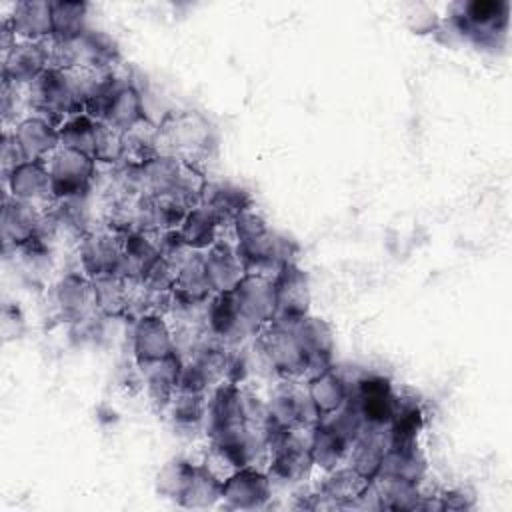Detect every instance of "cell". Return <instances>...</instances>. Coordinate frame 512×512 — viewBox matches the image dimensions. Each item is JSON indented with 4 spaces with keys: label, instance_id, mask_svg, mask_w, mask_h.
Returning a JSON list of instances; mask_svg holds the SVG:
<instances>
[{
    "label": "cell",
    "instance_id": "6da1fadb",
    "mask_svg": "<svg viewBox=\"0 0 512 512\" xmlns=\"http://www.w3.org/2000/svg\"><path fill=\"white\" fill-rule=\"evenodd\" d=\"M230 228L232 240L248 274L274 276L282 266L296 262L298 244L272 230L256 206L242 212Z\"/></svg>",
    "mask_w": 512,
    "mask_h": 512
},
{
    "label": "cell",
    "instance_id": "7a4b0ae2",
    "mask_svg": "<svg viewBox=\"0 0 512 512\" xmlns=\"http://www.w3.org/2000/svg\"><path fill=\"white\" fill-rule=\"evenodd\" d=\"M158 124V154L202 166L216 148L214 124L194 108L168 110Z\"/></svg>",
    "mask_w": 512,
    "mask_h": 512
},
{
    "label": "cell",
    "instance_id": "3957f363",
    "mask_svg": "<svg viewBox=\"0 0 512 512\" xmlns=\"http://www.w3.org/2000/svg\"><path fill=\"white\" fill-rule=\"evenodd\" d=\"M50 62L60 70H114L120 62L116 42L100 30L86 28L72 38L50 40Z\"/></svg>",
    "mask_w": 512,
    "mask_h": 512
},
{
    "label": "cell",
    "instance_id": "277c9868",
    "mask_svg": "<svg viewBox=\"0 0 512 512\" xmlns=\"http://www.w3.org/2000/svg\"><path fill=\"white\" fill-rule=\"evenodd\" d=\"M452 28L478 46H498L510 24L508 0H470L452 6Z\"/></svg>",
    "mask_w": 512,
    "mask_h": 512
},
{
    "label": "cell",
    "instance_id": "5b68a950",
    "mask_svg": "<svg viewBox=\"0 0 512 512\" xmlns=\"http://www.w3.org/2000/svg\"><path fill=\"white\" fill-rule=\"evenodd\" d=\"M254 344L264 366L270 368V372H274L276 378H306L310 360L290 324L272 322L264 326L254 336Z\"/></svg>",
    "mask_w": 512,
    "mask_h": 512
},
{
    "label": "cell",
    "instance_id": "8992f818",
    "mask_svg": "<svg viewBox=\"0 0 512 512\" xmlns=\"http://www.w3.org/2000/svg\"><path fill=\"white\" fill-rule=\"evenodd\" d=\"M28 100L30 112L52 122L56 128H60L66 118L82 112L72 88L70 74L54 66L46 68L28 84Z\"/></svg>",
    "mask_w": 512,
    "mask_h": 512
},
{
    "label": "cell",
    "instance_id": "52a82bcc",
    "mask_svg": "<svg viewBox=\"0 0 512 512\" xmlns=\"http://www.w3.org/2000/svg\"><path fill=\"white\" fill-rule=\"evenodd\" d=\"M46 168L50 174L52 194L56 200L84 198L96 184L98 164L92 156L60 146L48 160Z\"/></svg>",
    "mask_w": 512,
    "mask_h": 512
},
{
    "label": "cell",
    "instance_id": "ba28073f",
    "mask_svg": "<svg viewBox=\"0 0 512 512\" xmlns=\"http://www.w3.org/2000/svg\"><path fill=\"white\" fill-rule=\"evenodd\" d=\"M270 426L290 428V430H308L320 418L312 408V402L306 394L302 380L278 378V382L270 388L266 398Z\"/></svg>",
    "mask_w": 512,
    "mask_h": 512
},
{
    "label": "cell",
    "instance_id": "9c48e42d",
    "mask_svg": "<svg viewBox=\"0 0 512 512\" xmlns=\"http://www.w3.org/2000/svg\"><path fill=\"white\" fill-rule=\"evenodd\" d=\"M348 400L358 408L364 426L386 428L394 412L396 390L382 374H362L352 384L348 382Z\"/></svg>",
    "mask_w": 512,
    "mask_h": 512
},
{
    "label": "cell",
    "instance_id": "30bf717a",
    "mask_svg": "<svg viewBox=\"0 0 512 512\" xmlns=\"http://www.w3.org/2000/svg\"><path fill=\"white\" fill-rule=\"evenodd\" d=\"M274 298H276V314L272 322L278 324H294L300 318L310 314V278L308 274L294 264L282 266L274 276Z\"/></svg>",
    "mask_w": 512,
    "mask_h": 512
},
{
    "label": "cell",
    "instance_id": "8fae6325",
    "mask_svg": "<svg viewBox=\"0 0 512 512\" xmlns=\"http://www.w3.org/2000/svg\"><path fill=\"white\" fill-rule=\"evenodd\" d=\"M50 300L56 314L70 324H82L98 314L92 278L82 270L62 274L50 288Z\"/></svg>",
    "mask_w": 512,
    "mask_h": 512
},
{
    "label": "cell",
    "instance_id": "7c38bea8",
    "mask_svg": "<svg viewBox=\"0 0 512 512\" xmlns=\"http://www.w3.org/2000/svg\"><path fill=\"white\" fill-rule=\"evenodd\" d=\"M272 500V482L264 468L244 466L232 472L222 484V508L226 510H262Z\"/></svg>",
    "mask_w": 512,
    "mask_h": 512
},
{
    "label": "cell",
    "instance_id": "4fadbf2b",
    "mask_svg": "<svg viewBox=\"0 0 512 512\" xmlns=\"http://www.w3.org/2000/svg\"><path fill=\"white\" fill-rule=\"evenodd\" d=\"M122 236L120 232L100 226L92 228L78 238V264L80 270L90 276H104L118 272L120 254H122Z\"/></svg>",
    "mask_w": 512,
    "mask_h": 512
},
{
    "label": "cell",
    "instance_id": "5bb4252c",
    "mask_svg": "<svg viewBox=\"0 0 512 512\" xmlns=\"http://www.w3.org/2000/svg\"><path fill=\"white\" fill-rule=\"evenodd\" d=\"M176 354L174 330L166 316H140L132 322V358L142 368Z\"/></svg>",
    "mask_w": 512,
    "mask_h": 512
},
{
    "label": "cell",
    "instance_id": "9a60e30c",
    "mask_svg": "<svg viewBox=\"0 0 512 512\" xmlns=\"http://www.w3.org/2000/svg\"><path fill=\"white\" fill-rule=\"evenodd\" d=\"M232 294L244 322L252 328L254 334H258L264 326L272 324L276 314L272 276L246 274L242 282L232 290Z\"/></svg>",
    "mask_w": 512,
    "mask_h": 512
},
{
    "label": "cell",
    "instance_id": "2e32d148",
    "mask_svg": "<svg viewBox=\"0 0 512 512\" xmlns=\"http://www.w3.org/2000/svg\"><path fill=\"white\" fill-rule=\"evenodd\" d=\"M48 208H40L22 200L12 198L4 192L2 216H0V234L4 252L18 250L28 242L36 240L44 226V216Z\"/></svg>",
    "mask_w": 512,
    "mask_h": 512
},
{
    "label": "cell",
    "instance_id": "e0dca14e",
    "mask_svg": "<svg viewBox=\"0 0 512 512\" xmlns=\"http://www.w3.org/2000/svg\"><path fill=\"white\" fill-rule=\"evenodd\" d=\"M204 324H206L208 338L228 348L244 344L248 338L256 336L252 328L244 322L232 292H216L206 302Z\"/></svg>",
    "mask_w": 512,
    "mask_h": 512
},
{
    "label": "cell",
    "instance_id": "ac0fdd59",
    "mask_svg": "<svg viewBox=\"0 0 512 512\" xmlns=\"http://www.w3.org/2000/svg\"><path fill=\"white\" fill-rule=\"evenodd\" d=\"M4 188L12 198L40 208H50L54 204L46 162H22L8 174V178H4Z\"/></svg>",
    "mask_w": 512,
    "mask_h": 512
},
{
    "label": "cell",
    "instance_id": "d6986e66",
    "mask_svg": "<svg viewBox=\"0 0 512 512\" xmlns=\"http://www.w3.org/2000/svg\"><path fill=\"white\" fill-rule=\"evenodd\" d=\"M50 66V40H18L8 56L2 58V78L28 86Z\"/></svg>",
    "mask_w": 512,
    "mask_h": 512
},
{
    "label": "cell",
    "instance_id": "ffe728a7",
    "mask_svg": "<svg viewBox=\"0 0 512 512\" xmlns=\"http://www.w3.org/2000/svg\"><path fill=\"white\" fill-rule=\"evenodd\" d=\"M160 258V234L130 230L122 236L118 272L126 280H142Z\"/></svg>",
    "mask_w": 512,
    "mask_h": 512
},
{
    "label": "cell",
    "instance_id": "44dd1931",
    "mask_svg": "<svg viewBox=\"0 0 512 512\" xmlns=\"http://www.w3.org/2000/svg\"><path fill=\"white\" fill-rule=\"evenodd\" d=\"M202 256H204L206 274L210 278L214 294L216 292H232L242 282V278L248 274L246 266L236 250L234 240L220 238L206 252H202Z\"/></svg>",
    "mask_w": 512,
    "mask_h": 512
},
{
    "label": "cell",
    "instance_id": "7402d4cb",
    "mask_svg": "<svg viewBox=\"0 0 512 512\" xmlns=\"http://www.w3.org/2000/svg\"><path fill=\"white\" fill-rule=\"evenodd\" d=\"M304 348V352L308 354V360H310V368H308V376L332 366V356H334V332H332V326L314 316V314H308L304 318H300L298 322L290 324ZM304 378V380H306Z\"/></svg>",
    "mask_w": 512,
    "mask_h": 512
},
{
    "label": "cell",
    "instance_id": "603a6c76",
    "mask_svg": "<svg viewBox=\"0 0 512 512\" xmlns=\"http://www.w3.org/2000/svg\"><path fill=\"white\" fill-rule=\"evenodd\" d=\"M12 32L18 40H52V0H22L12 6L6 16Z\"/></svg>",
    "mask_w": 512,
    "mask_h": 512
},
{
    "label": "cell",
    "instance_id": "cb8c5ba5",
    "mask_svg": "<svg viewBox=\"0 0 512 512\" xmlns=\"http://www.w3.org/2000/svg\"><path fill=\"white\" fill-rule=\"evenodd\" d=\"M12 132L24 158L30 162H46L60 148L58 128L40 116H26Z\"/></svg>",
    "mask_w": 512,
    "mask_h": 512
},
{
    "label": "cell",
    "instance_id": "d4e9b609",
    "mask_svg": "<svg viewBox=\"0 0 512 512\" xmlns=\"http://www.w3.org/2000/svg\"><path fill=\"white\" fill-rule=\"evenodd\" d=\"M306 394L316 410L318 418H326L340 410L348 400V380L334 368L328 366L304 380Z\"/></svg>",
    "mask_w": 512,
    "mask_h": 512
},
{
    "label": "cell",
    "instance_id": "484cf974",
    "mask_svg": "<svg viewBox=\"0 0 512 512\" xmlns=\"http://www.w3.org/2000/svg\"><path fill=\"white\" fill-rule=\"evenodd\" d=\"M424 428V406L412 392H396L394 412L386 426L388 446L416 444Z\"/></svg>",
    "mask_w": 512,
    "mask_h": 512
},
{
    "label": "cell",
    "instance_id": "4316f807",
    "mask_svg": "<svg viewBox=\"0 0 512 512\" xmlns=\"http://www.w3.org/2000/svg\"><path fill=\"white\" fill-rule=\"evenodd\" d=\"M142 378H144V390L146 396L152 404V408L156 412H164L166 406L170 404L172 396L178 390V382H180V370H182V358L176 354L142 366Z\"/></svg>",
    "mask_w": 512,
    "mask_h": 512
},
{
    "label": "cell",
    "instance_id": "83f0119b",
    "mask_svg": "<svg viewBox=\"0 0 512 512\" xmlns=\"http://www.w3.org/2000/svg\"><path fill=\"white\" fill-rule=\"evenodd\" d=\"M386 450H388L386 428L364 426L358 438L350 446L346 464H350L366 480H374L380 474Z\"/></svg>",
    "mask_w": 512,
    "mask_h": 512
},
{
    "label": "cell",
    "instance_id": "f1b7e54d",
    "mask_svg": "<svg viewBox=\"0 0 512 512\" xmlns=\"http://www.w3.org/2000/svg\"><path fill=\"white\" fill-rule=\"evenodd\" d=\"M352 442L344 438L334 426L326 420H318L310 430L308 450L314 468L328 472L340 464H346Z\"/></svg>",
    "mask_w": 512,
    "mask_h": 512
},
{
    "label": "cell",
    "instance_id": "f546056e",
    "mask_svg": "<svg viewBox=\"0 0 512 512\" xmlns=\"http://www.w3.org/2000/svg\"><path fill=\"white\" fill-rule=\"evenodd\" d=\"M370 482L372 480H366L350 464H340L324 472L316 490L332 504L334 510H350Z\"/></svg>",
    "mask_w": 512,
    "mask_h": 512
},
{
    "label": "cell",
    "instance_id": "4dcf8cb0",
    "mask_svg": "<svg viewBox=\"0 0 512 512\" xmlns=\"http://www.w3.org/2000/svg\"><path fill=\"white\" fill-rule=\"evenodd\" d=\"M208 396L200 392H184L176 390L170 404L166 406L164 414L172 424L174 432L196 436L198 432L206 430V416H208Z\"/></svg>",
    "mask_w": 512,
    "mask_h": 512
},
{
    "label": "cell",
    "instance_id": "1f68e13d",
    "mask_svg": "<svg viewBox=\"0 0 512 512\" xmlns=\"http://www.w3.org/2000/svg\"><path fill=\"white\" fill-rule=\"evenodd\" d=\"M202 204L210 206L222 226H232V222L246 210L254 208V198L248 188L234 182H210L206 184Z\"/></svg>",
    "mask_w": 512,
    "mask_h": 512
},
{
    "label": "cell",
    "instance_id": "d6a6232c",
    "mask_svg": "<svg viewBox=\"0 0 512 512\" xmlns=\"http://www.w3.org/2000/svg\"><path fill=\"white\" fill-rule=\"evenodd\" d=\"M214 296L210 278L206 274L202 252H190L180 264L176 284H174V302L180 304H206Z\"/></svg>",
    "mask_w": 512,
    "mask_h": 512
},
{
    "label": "cell",
    "instance_id": "836d02e7",
    "mask_svg": "<svg viewBox=\"0 0 512 512\" xmlns=\"http://www.w3.org/2000/svg\"><path fill=\"white\" fill-rule=\"evenodd\" d=\"M144 118H146V112L142 104V94L130 78H124L120 86L114 90V94L110 96L100 122H106L124 132Z\"/></svg>",
    "mask_w": 512,
    "mask_h": 512
},
{
    "label": "cell",
    "instance_id": "e575fe53",
    "mask_svg": "<svg viewBox=\"0 0 512 512\" xmlns=\"http://www.w3.org/2000/svg\"><path fill=\"white\" fill-rule=\"evenodd\" d=\"M222 222L214 214V210L206 204H198L188 210L182 224L178 226V234L182 242L194 252H206L212 244H216L222 236Z\"/></svg>",
    "mask_w": 512,
    "mask_h": 512
},
{
    "label": "cell",
    "instance_id": "d590c367",
    "mask_svg": "<svg viewBox=\"0 0 512 512\" xmlns=\"http://www.w3.org/2000/svg\"><path fill=\"white\" fill-rule=\"evenodd\" d=\"M96 312L102 318H128L132 282L120 274H104L92 278Z\"/></svg>",
    "mask_w": 512,
    "mask_h": 512
},
{
    "label": "cell",
    "instance_id": "8d00e7d4",
    "mask_svg": "<svg viewBox=\"0 0 512 512\" xmlns=\"http://www.w3.org/2000/svg\"><path fill=\"white\" fill-rule=\"evenodd\" d=\"M426 470H428L426 456L416 442V444H404V446H388L378 476L422 484V480L426 478Z\"/></svg>",
    "mask_w": 512,
    "mask_h": 512
},
{
    "label": "cell",
    "instance_id": "74e56055",
    "mask_svg": "<svg viewBox=\"0 0 512 512\" xmlns=\"http://www.w3.org/2000/svg\"><path fill=\"white\" fill-rule=\"evenodd\" d=\"M182 160L168 156V154H156L148 162L140 166V180L144 194H170L178 188V182L182 178L184 170Z\"/></svg>",
    "mask_w": 512,
    "mask_h": 512
},
{
    "label": "cell",
    "instance_id": "f35d334b",
    "mask_svg": "<svg viewBox=\"0 0 512 512\" xmlns=\"http://www.w3.org/2000/svg\"><path fill=\"white\" fill-rule=\"evenodd\" d=\"M222 480L214 476L204 464H196L194 474L178 500V506L188 510L214 508L222 500Z\"/></svg>",
    "mask_w": 512,
    "mask_h": 512
},
{
    "label": "cell",
    "instance_id": "ab89813d",
    "mask_svg": "<svg viewBox=\"0 0 512 512\" xmlns=\"http://www.w3.org/2000/svg\"><path fill=\"white\" fill-rule=\"evenodd\" d=\"M124 158L122 164L142 166L150 158L158 154V124H154L148 116L124 130Z\"/></svg>",
    "mask_w": 512,
    "mask_h": 512
},
{
    "label": "cell",
    "instance_id": "60d3db41",
    "mask_svg": "<svg viewBox=\"0 0 512 512\" xmlns=\"http://www.w3.org/2000/svg\"><path fill=\"white\" fill-rule=\"evenodd\" d=\"M372 482L380 496V510H420L424 496L422 484H412L388 476H376Z\"/></svg>",
    "mask_w": 512,
    "mask_h": 512
},
{
    "label": "cell",
    "instance_id": "b9f144b4",
    "mask_svg": "<svg viewBox=\"0 0 512 512\" xmlns=\"http://www.w3.org/2000/svg\"><path fill=\"white\" fill-rule=\"evenodd\" d=\"M194 468H196V464L182 456L170 458L168 462H164L154 478L156 494L160 498H166V500H172L178 504L180 496L184 494V490L194 474Z\"/></svg>",
    "mask_w": 512,
    "mask_h": 512
},
{
    "label": "cell",
    "instance_id": "7bdbcfd3",
    "mask_svg": "<svg viewBox=\"0 0 512 512\" xmlns=\"http://www.w3.org/2000/svg\"><path fill=\"white\" fill-rule=\"evenodd\" d=\"M88 4L80 0H52L54 38H72L88 26Z\"/></svg>",
    "mask_w": 512,
    "mask_h": 512
},
{
    "label": "cell",
    "instance_id": "ee69618b",
    "mask_svg": "<svg viewBox=\"0 0 512 512\" xmlns=\"http://www.w3.org/2000/svg\"><path fill=\"white\" fill-rule=\"evenodd\" d=\"M96 128H98V120H94L86 112H78L60 124V128H58L60 146L92 156Z\"/></svg>",
    "mask_w": 512,
    "mask_h": 512
},
{
    "label": "cell",
    "instance_id": "f6af8a7d",
    "mask_svg": "<svg viewBox=\"0 0 512 512\" xmlns=\"http://www.w3.org/2000/svg\"><path fill=\"white\" fill-rule=\"evenodd\" d=\"M122 134H124L122 130H118L110 124L98 122L94 152H92V158L98 166L114 168V166L122 164V158H124V138H122Z\"/></svg>",
    "mask_w": 512,
    "mask_h": 512
},
{
    "label": "cell",
    "instance_id": "bcb514c9",
    "mask_svg": "<svg viewBox=\"0 0 512 512\" xmlns=\"http://www.w3.org/2000/svg\"><path fill=\"white\" fill-rule=\"evenodd\" d=\"M2 126L14 128L26 116H30V100H28V86L10 82L2 78Z\"/></svg>",
    "mask_w": 512,
    "mask_h": 512
},
{
    "label": "cell",
    "instance_id": "7dc6e473",
    "mask_svg": "<svg viewBox=\"0 0 512 512\" xmlns=\"http://www.w3.org/2000/svg\"><path fill=\"white\" fill-rule=\"evenodd\" d=\"M22 162H26L16 136L12 132V128H4L2 130V138H0V164H2V180L8 178V174L18 168Z\"/></svg>",
    "mask_w": 512,
    "mask_h": 512
},
{
    "label": "cell",
    "instance_id": "c3c4849f",
    "mask_svg": "<svg viewBox=\"0 0 512 512\" xmlns=\"http://www.w3.org/2000/svg\"><path fill=\"white\" fill-rule=\"evenodd\" d=\"M442 504V510H470L474 508L476 498L464 488H446L436 492Z\"/></svg>",
    "mask_w": 512,
    "mask_h": 512
},
{
    "label": "cell",
    "instance_id": "681fc988",
    "mask_svg": "<svg viewBox=\"0 0 512 512\" xmlns=\"http://www.w3.org/2000/svg\"><path fill=\"white\" fill-rule=\"evenodd\" d=\"M16 42H18V38H16V34L12 32L8 20L4 18L2 24H0V48H2V58L8 56V52L14 48Z\"/></svg>",
    "mask_w": 512,
    "mask_h": 512
}]
</instances>
